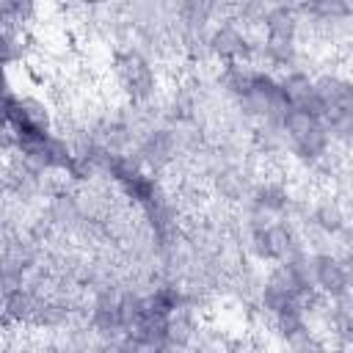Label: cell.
<instances>
[{
    "mask_svg": "<svg viewBox=\"0 0 353 353\" xmlns=\"http://www.w3.org/2000/svg\"><path fill=\"white\" fill-rule=\"evenodd\" d=\"M317 281L328 292H342L347 284V276H345V268L336 265L334 259H320L317 262Z\"/></svg>",
    "mask_w": 353,
    "mask_h": 353,
    "instance_id": "7a4b0ae2",
    "label": "cell"
},
{
    "mask_svg": "<svg viewBox=\"0 0 353 353\" xmlns=\"http://www.w3.org/2000/svg\"><path fill=\"white\" fill-rule=\"evenodd\" d=\"M212 47L221 52V55H237L243 50V39L232 30V28H221L215 36H212Z\"/></svg>",
    "mask_w": 353,
    "mask_h": 353,
    "instance_id": "277c9868",
    "label": "cell"
},
{
    "mask_svg": "<svg viewBox=\"0 0 353 353\" xmlns=\"http://www.w3.org/2000/svg\"><path fill=\"white\" fill-rule=\"evenodd\" d=\"M119 77L132 97H146L152 91V69L135 52H127L119 58Z\"/></svg>",
    "mask_w": 353,
    "mask_h": 353,
    "instance_id": "6da1fadb",
    "label": "cell"
},
{
    "mask_svg": "<svg viewBox=\"0 0 353 353\" xmlns=\"http://www.w3.org/2000/svg\"><path fill=\"white\" fill-rule=\"evenodd\" d=\"M143 309L152 312V314H163V317H168V314L176 309V292H174L171 287H163V290H157L152 298L143 301Z\"/></svg>",
    "mask_w": 353,
    "mask_h": 353,
    "instance_id": "3957f363",
    "label": "cell"
}]
</instances>
